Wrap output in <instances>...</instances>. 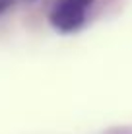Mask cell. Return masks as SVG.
<instances>
[{
	"label": "cell",
	"mask_w": 132,
	"mask_h": 134,
	"mask_svg": "<svg viewBox=\"0 0 132 134\" xmlns=\"http://www.w3.org/2000/svg\"><path fill=\"white\" fill-rule=\"evenodd\" d=\"M93 0H60L51 14V21L60 31H72L88 20Z\"/></svg>",
	"instance_id": "1"
}]
</instances>
